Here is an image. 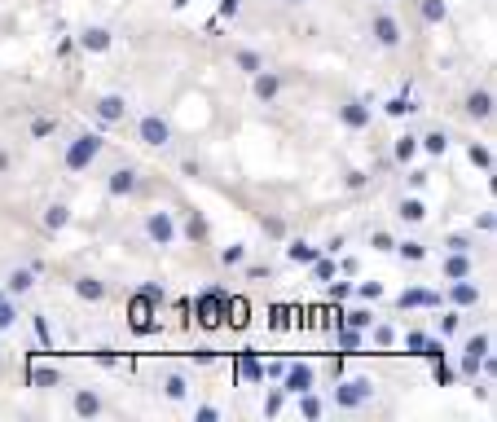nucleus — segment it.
Here are the masks:
<instances>
[{"instance_id": "nucleus-1", "label": "nucleus", "mask_w": 497, "mask_h": 422, "mask_svg": "<svg viewBox=\"0 0 497 422\" xmlns=\"http://www.w3.org/2000/svg\"><path fill=\"white\" fill-rule=\"evenodd\" d=\"M102 146H106V141L102 137H97V132H79V137L75 141H66V154H62V167H66V172H88V167L97 163V154H102Z\"/></svg>"}, {"instance_id": "nucleus-2", "label": "nucleus", "mask_w": 497, "mask_h": 422, "mask_svg": "<svg viewBox=\"0 0 497 422\" xmlns=\"http://www.w3.org/2000/svg\"><path fill=\"white\" fill-rule=\"evenodd\" d=\"M374 401V383L370 378H344L335 387V409H361Z\"/></svg>"}, {"instance_id": "nucleus-3", "label": "nucleus", "mask_w": 497, "mask_h": 422, "mask_svg": "<svg viewBox=\"0 0 497 422\" xmlns=\"http://www.w3.org/2000/svg\"><path fill=\"white\" fill-rule=\"evenodd\" d=\"M137 141L150 146V150H163V146H172V128H167L163 115H141L137 119Z\"/></svg>"}, {"instance_id": "nucleus-4", "label": "nucleus", "mask_w": 497, "mask_h": 422, "mask_svg": "<svg viewBox=\"0 0 497 422\" xmlns=\"http://www.w3.org/2000/svg\"><path fill=\"white\" fill-rule=\"evenodd\" d=\"M225 299L229 291H207V295H198V304H194V317H198V325H207V330H216V325L225 321Z\"/></svg>"}, {"instance_id": "nucleus-5", "label": "nucleus", "mask_w": 497, "mask_h": 422, "mask_svg": "<svg viewBox=\"0 0 497 422\" xmlns=\"http://www.w3.org/2000/svg\"><path fill=\"white\" fill-rule=\"evenodd\" d=\"M480 299H484V291L476 286V277H458V282H449V291H444V304H453L458 312L476 308Z\"/></svg>"}, {"instance_id": "nucleus-6", "label": "nucleus", "mask_w": 497, "mask_h": 422, "mask_svg": "<svg viewBox=\"0 0 497 422\" xmlns=\"http://www.w3.org/2000/svg\"><path fill=\"white\" fill-rule=\"evenodd\" d=\"M312 383H317V370H312L308 361H295V365H286V370H282V392H286V396L312 392Z\"/></svg>"}, {"instance_id": "nucleus-7", "label": "nucleus", "mask_w": 497, "mask_h": 422, "mask_svg": "<svg viewBox=\"0 0 497 422\" xmlns=\"http://www.w3.org/2000/svg\"><path fill=\"white\" fill-rule=\"evenodd\" d=\"M370 35H374V44H383V49H396V44L405 40L401 22H396L392 14H387V9H383V14H374V18H370Z\"/></svg>"}, {"instance_id": "nucleus-8", "label": "nucleus", "mask_w": 497, "mask_h": 422, "mask_svg": "<svg viewBox=\"0 0 497 422\" xmlns=\"http://www.w3.org/2000/svg\"><path fill=\"white\" fill-rule=\"evenodd\" d=\"M145 238H150V242H159V247H172V242H176V220H172V211H150V215H145Z\"/></svg>"}, {"instance_id": "nucleus-9", "label": "nucleus", "mask_w": 497, "mask_h": 422, "mask_svg": "<svg viewBox=\"0 0 497 422\" xmlns=\"http://www.w3.org/2000/svg\"><path fill=\"white\" fill-rule=\"evenodd\" d=\"M444 304V295L440 291H422V286H409V291H401L396 295V308H440Z\"/></svg>"}, {"instance_id": "nucleus-10", "label": "nucleus", "mask_w": 497, "mask_h": 422, "mask_svg": "<svg viewBox=\"0 0 497 422\" xmlns=\"http://www.w3.org/2000/svg\"><path fill=\"white\" fill-rule=\"evenodd\" d=\"M444 282H458V277H476V260H471V251H449L440 264Z\"/></svg>"}, {"instance_id": "nucleus-11", "label": "nucleus", "mask_w": 497, "mask_h": 422, "mask_svg": "<svg viewBox=\"0 0 497 422\" xmlns=\"http://www.w3.org/2000/svg\"><path fill=\"white\" fill-rule=\"evenodd\" d=\"M97 119H102V124H124L128 119V102L119 97V93H106V97H97Z\"/></svg>"}, {"instance_id": "nucleus-12", "label": "nucleus", "mask_w": 497, "mask_h": 422, "mask_svg": "<svg viewBox=\"0 0 497 422\" xmlns=\"http://www.w3.org/2000/svg\"><path fill=\"white\" fill-rule=\"evenodd\" d=\"M137 185H141V180H137L132 167H115V172L106 176V189H111L115 198H132V194H137Z\"/></svg>"}, {"instance_id": "nucleus-13", "label": "nucleus", "mask_w": 497, "mask_h": 422, "mask_svg": "<svg viewBox=\"0 0 497 422\" xmlns=\"http://www.w3.org/2000/svg\"><path fill=\"white\" fill-rule=\"evenodd\" d=\"M339 124H344V128H353V132H361V128H370V106L366 102H344V106H339Z\"/></svg>"}, {"instance_id": "nucleus-14", "label": "nucleus", "mask_w": 497, "mask_h": 422, "mask_svg": "<svg viewBox=\"0 0 497 422\" xmlns=\"http://www.w3.org/2000/svg\"><path fill=\"white\" fill-rule=\"evenodd\" d=\"M234 374H238V383H260V378H264V365H260L256 347H242V352H238Z\"/></svg>"}, {"instance_id": "nucleus-15", "label": "nucleus", "mask_w": 497, "mask_h": 422, "mask_svg": "<svg viewBox=\"0 0 497 422\" xmlns=\"http://www.w3.org/2000/svg\"><path fill=\"white\" fill-rule=\"evenodd\" d=\"M251 88H256V97L260 102H273L277 93H282V75H277V70H256V75H251Z\"/></svg>"}, {"instance_id": "nucleus-16", "label": "nucleus", "mask_w": 497, "mask_h": 422, "mask_svg": "<svg viewBox=\"0 0 497 422\" xmlns=\"http://www.w3.org/2000/svg\"><path fill=\"white\" fill-rule=\"evenodd\" d=\"M79 49L84 53H106V49H111V31H106V27H84L79 31Z\"/></svg>"}, {"instance_id": "nucleus-17", "label": "nucleus", "mask_w": 497, "mask_h": 422, "mask_svg": "<svg viewBox=\"0 0 497 422\" xmlns=\"http://www.w3.org/2000/svg\"><path fill=\"white\" fill-rule=\"evenodd\" d=\"M467 115L480 119V124H489V119H493V93H489V88L471 93V97H467Z\"/></svg>"}, {"instance_id": "nucleus-18", "label": "nucleus", "mask_w": 497, "mask_h": 422, "mask_svg": "<svg viewBox=\"0 0 497 422\" xmlns=\"http://www.w3.org/2000/svg\"><path fill=\"white\" fill-rule=\"evenodd\" d=\"M71 409H75L79 418H97V414H102V396H97V392H75V396H71Z\"/></svg>"}, {"instance_id": "nucleus-19", "label": "nucleus", "mask_w": 497, "mask_h": 422, "mask_svg": "<svg viewBox=\"0 0 497 422\" xmlns=\"http://www.w3.org/2000/svg\"><path fill=\"white\" fill-rule=\"evenodd\" d=\"M150 304H154V299L150 295H137V299H132V330H154V321H150Z\"/></svg>"}, {"instance_id": "nucleus-20", "label": "nucleus", "mask_w": 497, "mask_h": 422, "mask_svg": "<svg viewBox=\"0 0 497 422\" xmlns=\"http://www.w3.org/2000/svg\"><path fill=\"white\" fill-rule=\"evenodd\" d=\"M31 286H35V269H14V273L5 277V291L9 295H27Z\"/></svg>"}, {"instance_id": "nucleus-21", "label": "nucleus", "mask_w": 497, "mask_h": 422, "mask_svg": "<svg viewBox=\"0 0 497 422\" xmlns=\"http://www.w3.org/2000/svg\"><path fill=\"white\" fill-rule=\"evenodd\" d=\"M234 66L242 70V75H256V70H264V53H256V49H234Z\"/></svg>"}, {"instance_id": "nucleus-22", "label": "nucleus", "mask_w": 497, "mask_h": 422, "mask_svg": "<svg viewBox=\"0 0 497 422\" xmlns=\"http://www.w3.org/2000/svg\"><path fill=\"white\" fill-rule=\"evenodd\" d=\"M75 295L88 299V304H97V299H106V282H97V277H79V282H75Z\"/></svg>"}, {"instance_id": "nucleus-23", "label": "nucleus", "mask_w": 497, "mask_h": 422, "mask_svg": "<svg viewBox=\"0 0 497 422\" xmlns=\"http://www.w3.org/2000/svg\"><path fill=\"white\" fill-rule=\"evenodd\" d=\"M418 14L427 27H435V22H444V14H449V5L444 0H418Z\"/></svg>"}, {"instance_id": "nucleus-24", "label": "nucleus", "mask_w": 497, "mask_h": 422, "mask_svg": "<svg viewBox=\"0 0 497 422\" xmlns=\"http://www.w3.org/2000/svg\"><path fill=\"white\" fill-rule=\"evenodd\" d=\"M317 256H321V247H312V242H290L286 247V260L290 264H312Z\"/></svg>"}, {"instance_id": "nucleus-25", "label": "nucleus", "mask_w": 497, "mask_h": 422, "mask_svg": "<svg viewBox=\"0 0 497 422\" xmlns=\"http://www.w3.org/2000/svg\"><path fill=\"white\" fill-rule=\"evenodd\" d=\"M163 396H167V401H185V396H189L185 374H167V378H163Z\"/></svg>"}, {"instance_id": "nucleus-26", "label": "nucleus", "mask_w": 497, "mask_h": 422, "mask_svg": "<svg viewBox=\"0 0 497 422\" xmlns=\"http://www.w3.org/2000/svg\"><path fill=\"white\" fill-rule=\"evenodd\" d=\"M392 154H396V163H409V159L418 154V137H414V132H405V137H396Z\"/></svg>"}, {"instance_id": "nucleus-27", "label": "nucleus", "mask_w": 497, "mask_h": 422, "mask_svg": "<svg viewBox=\"0 0 497 422\" xmlns=\"http://www.w3.org/2000/svg\"><path fill=\"white\" fill-rule=\"evenodd\" d=\"M467 159L476 163L480 172H489V167H493V150L484 146V141H471V146H467Z\"/></svg>"}, {"instance_id": "nucleus-28", "label": "nucleus", "mask_w": 497, "mask_h": 422, "mask_svg": "<svg viewBox=\"0 0 497 422\" xmlns=\"http://www.w3.org/2000/svg\"><path fill=\"white\" fill-rule=\"evenodd\" d=\"M66 220H71V211L62 207V202H53V207H44V229H48V233H57V229H66Z\"/></svg>"}, {"instance_id": "nucleus-29", "label": "nucleus", "mask_w": 497, "mask_h": 422, "mask_svg": "<svg viewBox=\"0 0 497 422\" xmlns=\"http://www.w3.org/2000/svg\"><path fill=\"white\" fill-rule=\"evenodd\" d=\"M418 150H427V154H444V150H449V137L435 128V132H427V137H418Z\"/></svg>"}, {"instance_id": "nucleus-30", "label": "nucleus", "mask_w": 497, "mask_h": 422, "mask_svg": "<svg viewBox=\"0 0 497 422\" xmlns=\"http://www.w3.org/2000/svg\"><path fill=\"white\" fill-rule=\"evenodd\" d=\"M401 220H409V224L427 220V207H422V198H401Z\"/></svg>"}, {"instance_id": "nucleus-31", "label": "nucleus", "mask_w": 497, "mask_h": 422, "mask_svg": "<svg viewBox=\"0 0 497 422\" xmlns=\"http://www.w3.org/2000/svg\"><path fill=\"white\" fill-rule=\"evenodd\" d=\"M185 238H189V242H207V220H203L198 211H189V220H185Z\"/></svg>"}, {"instance_id": "nucleus-32", "label": "nucleus", "mask_w": 497, "mask_h": 422, "mask_svg": "<svg viewBox=\"0 0 497 422\" xmlns=\"http://www.w3.org/2000/svg\"><path fill=\"white\" fill-rule=\"evenodd\" d=\"M339 317H344V325H353V330H370L374 312L370 308H353V312H339Z\"/></svg>"}, {"instance_id": "nucleus-33", "label": "nucleus", "mask_w": 497, "mask_h": 422, "mask_svg": "<svg viewBox=\"0 0 497 422\" xmlns=\"http://www.w3.org/2000/svg\"><path fill=\"white\" fill-rule=\"evenodd\" d=\"M295 401H299V414H304V418H321V414H326V405H321L312 392H299Z\"/></svg>"}, {"instance_id": "nucleus-34", "label": "nucleus", "mask_w": 497, "mask_h": 422, "mask_svg": "<svg viewBox=\"0 0 497 422\" xmlns=\"http://www.w3.org/2000/svg\"><path fill=\"white\" fill-rule=\"evenodd\" d=\"M383 111H387V115H392V119H405V115H414V111H418V106H414V102H409V97H405V93H401V97H392V102H383Z\"/></svg>"}, {"instance_id": "nucleus-35", "label": "nucleus", "mask_w": 497, "mask_h": 422, "mask_svg": "<svg viewBox=\"0 0 497 422\" xmlns=\"http://www.w3.org/2000/svg\"><path fill=\"white\" fill-rule=\"evenodd\" d=\"M396 251H401V260H409V264L427 260V247H422V242H414V238H409V242H396Z\"/></svg>"}, {"instance_id": "nucleus-36", "label": "nucleus", "mask_w": 497, "mask_h": 422, "mask_svg": "<svg viewBox=\"0 0 497 422\" xmlns=\"http://www.w3.org/2000/svg\"><path fill=\"white\" fill-rule=\"evenodd\" d=\"M370 339H374V347H392L396 343V330H392V325H374L370 321Z\"/></svg>"}, {"instance_id": "nucleus-37", "label": "nucleus", "mask_w": 497, "mask_h": 422, "mask_svg": "<svg viewBox=\"0 0 497 422\" xmlns=\"http://www.w3.org/2000/svg\"><path fill=\"white\" fill-rule=\"evenodd\" d=\"M431 378L440 383V387H449V383L458 378V370H453V365H444V356H440V361H431Z\"/></svg>"}, {"instance_id": "nucleus-38", "label": "nucleus", "mask_w": 497, "mask_h": 422, "mask_svg": "<svg viewBox=\"0 0 497 422\" xmlns=\"http://www.w3.org/2000/svg\"><path fill=\"white\" fill-rule=\"evenodd\" d=\"M31 325H35V339H40V347H44V352H53V330H48V321H44V317H31Z\"/></svg>"}, {"instance_id": "nucleus-39", "label": "nucleus", "mask_w": 497, "mask_h": 422, "mask_svg": "<svg viewBox=\"0 0 497 422\" xmlns=\"http://www.w3.org/2000/svg\"><path fill=\"white\" fill-rule=\"evenodd\" d=\"M418 356H427V361L449 356V352H444V334H440V339H422V352H418Z\"/></svg>"}, {"instance_id": "nucleus-40", "label": "nucleus", "mask_w": 497, "mask_h": 422, "mask_svg": "<svg viewBox=\"0 0 497 422\" xmlns=\"http://www.w3.org/2000/svg\"><path fill=\"white\" fill-rule=\"evenodd\" d=\"M57 370H31V387H57Z\"/></svg>"}, {"instance_id": "nucleus-41", "label": "nucleus", "mask_w": 497, "mask_h": 422, "mask_svg": "<svg viewBox=\"0 0 497 422\" xmlns=\"http://www.w3.org/2000/svg\"><path fill=\"white\" fill-rule=\"evenodd\" d=\"M312 277H317V282H330V277H335V260L317 256V260H312Z\"/></svg>"}, {"instance_id": "nucleus-42", "label": "nucleus", "mask_w": 497, "mask_h": 422, "mask_svg": "<svg viewBox=\"0 0 497 422\" xmlns=\"http://www.w3.org/2000/svg\"><path fill=\"white\" fill-rule=\"evenodd\" d=\"M493 347V334H476V339H467V356H484Z\"/></svg>"}, {"instance_id": "nucleus-43", "label": "nucleus", "mask_w": 497, "mask_h": 422, "mask_svg": "<svg viewBox=\"0 0 497 422\" xmlns=\"http://www.w3.org/2000/svg\"><path fill=\"white\" fill-rule=\"evenodd\" d=\"M353 295H361L366 304H374V299H383V286L379 282H361V286H353Z\"/></svg>"}, {"instance_id": "nucleus-44", "label": "nucleus", "mask_w": 497, "mask_h": 422, "mask_svg": "<svg viewBox=\"0 0 497 422\" xmlns=\"http://www.w3.org/2000/svg\"><path fill=\"white\" fill-rule=\"evenodd\" d=\"M14 321H18V304L14 299H0V330H9Z\"/></svg>"}, {"instance_id": "nucleus-45", "label": "nucleus", "mask_w": 497, "mask_h": 422, "mask_svg": "<svg viewBox=\"0 0 497 422\" xmlns=\"http://www.w3.org/2000/svg\"><path fill=\"white\" fill-rule=\"evenodd\" d=\"M242 260H247V247H238V242L221 251V264H225V269H234V264H242Z\"/></svg>"}, {"instance_id": "nucleus-46", "label": "nucleus", "mask_w": 497, "mask_h": 422, "mask_svg": "<svg viewBox=\"0 0 497 422\" xmlns=\"http://www.w3.org/2000/svg\"><path fill=\"white\" fill-rule=\"evenodd\" d=\"M370 251H396L392 233H383V229H374V233H370Z\"/></svg>"}, {"instance_id": "nucleus-47", "label": "nucleus", "mask_w": 497, "mask_h": 422, "mask_svg": "<svg viewBox=\"0 0 497 422\" xmlns=\"http://www.w3.org/2000/svg\"><path fill=\"white\" fill-rule=\"evenodd\" d=\"M458 325H462V312H458V308H449V312L440 317V334H458Z\"/></svg>"}, {"instance_id": "nucleus-48", "label": "nucleus", "mask_w": 497, "mask_h": 422, "mask_svg": "<svg viewBox=\"0 0 497 422\" xmlns=\"http://www.w3.org/2000/svg\"><path fill=\"white\" fill-rule=\"evenodd\" d=\"M471 247H476V242H471L467 233H449V238H444V251H471Z\"/></svg>"}, {"instance_id": "nucleus-49", "label": "nucleus", "mask_w": 497, "mask_h": 422, "mask_svg": "<svg viewBox=\"0 0 497 422\" xmlns=\"http://www.w3.org/2000/svg\"><path fill=\"white\" fill-rule=\"evenodd\" d=\"M422 339H427L422 330H409V334H405V352H409V356H418V352H422Z\"/></svg>"}, {"instance_id": "nucleus-50", "label": "nucleus", "mask_w": 497, "mask_h": 422, "mask_svg": "<svg viewBox=\"0 0 497 422\" xmlns=\"http://www.w3.org/2000/svg\"><path fill=\"white\" fill-rule=\"evenodd\" d=\"M282 401H286V392H269V401H264V414L277 418V414H282Z\"/></svg>"}, {"instance_id": "nucleus-51", "label": "nucleus", "mask_w": 497, "mask_h": 422, "mask_svg": "<svg viewBox=\"0 0 497 422\" xmlns=\"http://www.w3.org/2000/svg\"><path fill=\"white\" fill-rule=\"evenodd\" d=\"M247 277H251V282H269V277H273V269H269V264H251V269H247Z\"/></svg>"}, {"instance_id": "nucleus-52", "label": "nucleus", "mask_w": 497, "mask_h": 422, "mask_svg": "<svg viewBox=\"0 0 497 422\" xmlns=\"http://www.w3.org/2000/svg\"><path fill=\"white\" fill-rule=\"evenodd\" d=\"M194 418H198V422H216V418H221V409H216V405H198V409H194Z\"/></svg>"}, {"instance_id": "nucleus-53", "label": "nucleus", "mask_w": 497, "mask_h": 422, "mask_svg": "<svg viewBox=\"0 0 497 422\" xmlns=\"http://www.w3.org/2000/svg\"><path fill=\"white\" fill-rule=\"evenodd\" d=\"M353 295V282H330V299L339 304V299H348Z\"/></svg>"}, {"instance_id": "nucleus-54", "label": "nucleus", "mask_w": 497, "mask_h": 422, "mask_svg": "<svg viewBox=\"0 0 497 422\" xmlns=\"http://www.w3.org/2000/svg\"><path fill=\"white\" fill-rule=\"evenodd\" d=\"M57 124H53V119H35V124H31V137H48V132H53Z\"/></svg>"}, {"instance_id": "nucleus-55", "label": "nucleus", "mask_w": 497, "mask_h": 422, "mask_svg": "<svg viewBox=\"0 0 497 422\" xmlns=\"http://www.w3.org/2000/svg\"><path fill=\"white\" fill-rule=\"evenodd\" d=\"M264 233H269V238H282V220H277V215H269V220H264Z\"/></svg>"}, {"instance_id": "nucleus-56", "label": "nucleus", "mask_w": 497, "mask_h": 422, "mask_svg": "<svg viewBox=\"0 0 497 422\" xmlns=\"http://www.w3.org/2000/svg\"><path fill=\"white\" fill-rule=\"evenodd\" d=\"M238 5L242 0H221V18H238Z\"/></svg>"}, {"instance_id": "nucleus-57", "label": "nucleus", "mask_w": 497, "mask_h": 422, "mask_svg": "<svg viewBox=\"0 0 497 422\" xmlns=\"http://www.w3.org/2000/svg\"><path fill=\"white\" fill-rule=\"evenodd\" d=\"M427 180H431V176L422 172V167H414V172H409V185H414V189H422V185H427Z\"/></svg>"}, {"instance_id": "nucleus-58", "label": "nucleus", "mask_w": 497, "mask_h": 422, "mask_svg": "<svg viewBox=\"0 0 497 422\" xmlns=\"http://www.w3.org/2000/svg\"><path fill=\"white\" fill-rule=\"evenodd\" d=\"M462 374H471V378H476V374H480V356H462Z\"/></svg>"}, {"instance_id": "nucleus-59", "label": "nucleus", "mask_w": 497, "mask_h": 422, "mask_svg": "<svg viewBox=\"0 0 497 422\" xmlns=\"http://www.w3.org/2000/svg\"><path fill=\"white\" fill-rule=\"evenodd\" d=\"M194 361H198V365H207V361H216V352H212V347H194Z\"/></svg>"}, {"instance_id": "nucleus-60", "label": "nucleus", "mask_w": 497, "mask_h": 422, "mask_svg": "<svg viewBox=\"0 0 497 422\" xmlns=\"http://www.w3.org/2000/svg\"><path fill=\"white\" fill-rule=\"evenodd\" d=\"M0 172H9V154L5 150H0Z\"/></svg>"}, {"instance_id": "nucleus-61", "label": "nucleus", "mask_w": 497, "mask_h": 422, "mask_svg": "<svg viewBox=\"0 0 497 422\" xmlns=\"http://www.w3.org/2000/svg\"><path fill=\"white\" fill-rule=\"evenodd\" d=\"M172 5H189V0H172Z\"/></svg>"}, {"instance_id": "nucleus-62", "label": "nucleus", "mask_w": 497, "mask_h": 422, "mask_svg": "<svg viewBox=\"0 0 497 422\" xmlns=\"http://www.w3.org/2000/svg\"><path fill=\"white\" fill-rule=\"evenodd\" d=\"M282 5H299V0H282Z\"/></svg>"}, {"instance_id": "nucleus-63", "label": "nucleus", "mask_w": 497, "mask_h": 422, "mask_svg": "<svg viewBox=\"0 0 497 422\" xmlns=\"http://www.w3.org/2000/svg\"><path fill=\"white\" fill-rule=\"evenodd\" d=\"M379 5H392V0H379Z\"/></svg>"}, {"instance_id": "nucleus-64", "label": "nucleus", "mask_w": 497, "mask_h": 422, "mask_svg": "<svg viewBox=\"0 0 497 422\" xmlns=\"http://www.w3.org/2000/svg\"><path fill=\"white\" fill-rule=\"evenodd\" d=\"M0 299H5V291H0Z\"/></svg>"}]
</instances>
